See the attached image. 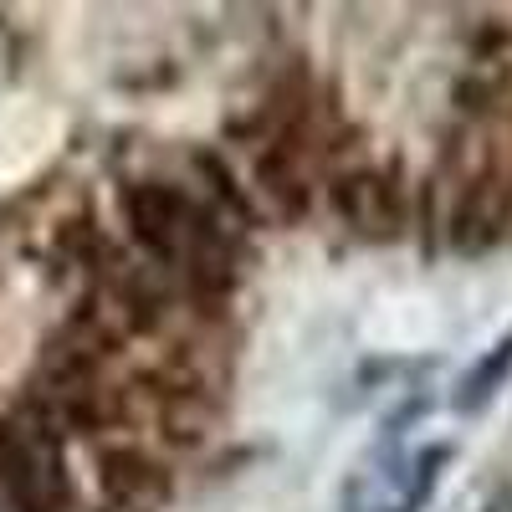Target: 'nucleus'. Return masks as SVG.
<instances>
[{
	"mask_svg": "<svg viewBox=\"0 0 512 512\" xmlns=\"http://www.w3.org/2000/svg\"><path fill=\"white\" fill-rule=\"evenodd\" d=\"M128 241L149 272L195 313H216L241 282V226L185 180L139 175L118 185Z\"/></svg>",
	"mask_w": 512,
	"mask_h": 512,
	"instance_id": "1",
	"label": "nucleus"
},
{
	"mask_svg": "<svg viewBox=\"0 0 512 512\" xmlns=\"http://www.w3.org/2000/svg\"><path fill=\"white\" fill-rule=\"evenodd\" d=\"M0 512H77L67 441L26 405L0 410Z\"/></svg>",
	"mask_w": 512,
	"mask_h": 512,
	"instance_id": "2",
	"label": "nucleus"
},
{
	"mask_svg": "<svg viewBox=\"0 0 512 512\" xmlns=\"http://www.w3.org/2000/svg\"><path fill=\"white\" fill-rule=\"evenodd\" d=\"M446 461H451L446 441L405 446L400 420H390L379 446H369L354 461V472L344 477L338 512H425V502L436 497V482H441Z\"/></svg>",
	"mask_w": 512,
	"mask_h": 512,
	"instance_id": "3",
	"label": "nucleus"
},
{
	"mask_svg": "<svg viewBox=\"0 0 512 512\" xmlns=\"http://www.w3.org/2000/svg\"><path fill=\"white\" fill-rule=\"evenodd\" d=\"M328 205H333V216L349 226V236H359L369 246H390L410 226V205H405L395 169H379V164L338 169L328 180Z\"/></svg>",
	"mask_w": 512,
	"mask_h": 512,
	"instance_id": "4",
	"label": "nucleus"
},
{
	"mask_svg": "<svg viewBox=\"0 0 512 512\" xmlns=\"http://www.w3.org/2000/svg\"><path fill=\"white\" fill-rule=\"evenodd\" d=\"M512 231V169L482 164L472 180L461 185L451 216H446V241L461 256H482Z\"/></svg>",
	"mask_w": 512,
	"mask_h": 512,
	"instance_id": "5",
	"label": "nucleus"
},
{
	"mask_svg": "<svg viewBox=\"0 0 512 512\" xmlns=\"http://www.w3.org/2000/svg\"><path fill=\"white\" fill-rule=\"evenodd\" d=\"M98 492L108 512H159L175 492L169 461L139 441H108L98 446Z\"/></svg>",
	"mask_w": 512,
	"mask_h": 512,
	"instance_id": "6",
	"label": "nucleus"
},
{
	"mask_svg": "<svg viewBox=\"0 0 512 512\" xmlns=\"http://www.w3.org/2000/svg\"><path fill=\"white\" fill-rule=\"evenodd\" d=\"M507 379H512V333L502 338L492 354H482L472 369L461 374V384L451 390V405H456L461 415H477L482 405H492V400L502 395V384H507Z\"/></svg>",
	"mask_w": 512,
	"mask_h": 512,
	"instance_id": "7",
	"label": "nucleus"
},
{
	"mask_svg": "<svg viewBox=\"0 0 512 512\" xmlns=\"http://www.w3.org/2000/svg\"><path fill=\"white\" fill-rule=\"evenodd\" d=\"M482 512H512V487H502V492H492Z\"/></svg>",
	"mask_w": 512,
	"mask_h": 512,
	"instance_id": "8",
	"label": "nucleus"
}]
</instances>
